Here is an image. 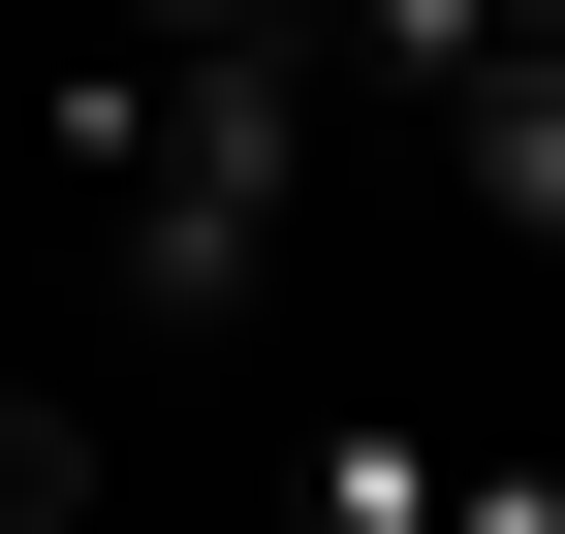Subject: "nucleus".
<instances>
[{"label":"nucleus","instance_id":"f257e3e1","mask_svg":"<svg viewBox=\"0 0 565 534\" xmlns=\"http://www.w3.org/2000/svg\"><path fill=\"white\" fill-rule=\"evenodd\" d=\"M63 189H126V284L158 314H252L282 284V158H315V32H95L32 95Z\"/></svg>","mask_w":565,"mask_h":534},{"label":"nucleus","instance_id":"f03ea898","mask_svg":"<svg viewBox=\"0 0 565 534\" xmlns=\"http://www.w3.org/2000/svg\"><path fill=\"white\" fill-rule=\"evenodd\" d=\"M408 126H440V189H471L503 252H565V32H503V63H440Z\"/></svg>","mask_w":565,"mask_h":534},{"label":"nucleus","instance_id":"7ed1b4c3","mask_svg":"<svg viewBox=\"0 0 565 534\" xmlns=\"http://www.w3.org/2000/svg\"><path fill=\"white\" fill-rule=\"evenodd\" d=\"M345 63H377V95H440V63H503V32H565V0H315Z\"/></svg>","mask_w":565,"mask_h":534},{"label":"nucleus","instance_id":"20e7f679","mask_svg":"<svg viewBox=\"0 0 565 534\" xmlns=\"http://www.w3.org/2000/svg\"><path fill=\"white\" fill-rule=\"evenodd\" d=\"M63 472H95V440H63V409H0V503H63Z\"/></svg>","mask_w":565,"mask_h":534},{"label":"nucleus","instance_id":"39448f33","mask_svg":"<svg viewBox=\"0 0 565 534\" xmlns=\"http://www.w3.org/2000/svg\"><path fill=\"white\" fill-rule=\"evenodd\" d=\"M126 32H315V0H126Z\"/></svg>","mask_w":565,"mask_h":534}]
</instances>
